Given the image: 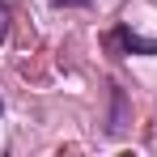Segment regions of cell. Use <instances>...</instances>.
I'll use <instances>...</instances> for the list:
<instances>
[{
    "instance_id": "1",
    "label": "cell",
    "mask_w": 157,
    "mask_h": 157,
    "mask_svg": "<svg viewBox=\"0 0 157 157\" xmlns=\"http://www.w3.org/2000/svg\"><path fill=\"white\" fill-rule=\"evenodd\" d=\"M110 43L115 47H123L128 55H157V38H140V34H132L128 26H119L110 34Z\"/></svg>"
},
{
    "instance_id": "2",
    "label": "cell",
    "mask_w": 157,
    "mask_h": 157,
    "mask_svg": "<svg viewBox=\"0 0 157 157\" xmlns=\"http://www.w3.org/2000/svg\"><path fill=\"white\" fill-rule=\"evenodd\" d=\"M9 21H13V13H9V4L0 0V43L9 38Z\"/></svg>"
},
{
    "instance_id": "3",
    "label": "cell",
    "mask_w": 157,
    "mask_h": 157,
    "mask_svg": "<svg viewBox=\"0 0 157 157\" xmlns=\"http://www.w3.org/2000/svg\"><path fill=\"white\" fill-rule=\"evenodd\" d=\"M55 4H68V9H85V4H94V0H55Z\"/></svg>"
},
{
    "instance_id": "4",
    "label": "cell",
    "mask_w": 157,
    "mask_h": 157,
    "mask_svg": "<svg viewBox=\"0 0 157 157\" xmlns=\"http://www.w3.org/2000/svg\"><path fill=\"white\" fill-rule=\"evenodd\" d=\"M0 106H4V102H0Z\"/></svg>"
}]
</instances>
